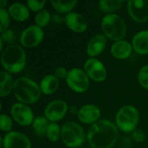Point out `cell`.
<instances>
[{
	"label": "cell",
	"mask_w": 148,
	"mask_h": 148,
	"mask_svg": "<svg viewBox=\"0 0 148 148\" xmlns=\"http://www.w3.org/2000/svg\"><path fill=\"white\" fill-rule=\"evenodd\" d=\"M119 137L118 127L108 120H100L88 128L87 139L93 148H111Z\"/></svg>",
	"instance_id": "obj_1"
},
{
	"label": "cell",
	"mask_w": 148,
	"mask_h": 148,
	"mask_svg": "<svg viewBox=\"0 0 148 148\" xmlns=\"http://www.w3.org/2000/svg\"><path fill=\"white\" fill-rule=\"evenodd\" d=\"M27 56L25 50L17 44H12L3 49L1 56V63L6 72L17 74L26 66Z\"/></svg>",
	"instance_id": "obj_2"
},
{
	"label": "cell",
	"mask_w": 148,
	"mask_h": 148,
	"mask_svg": "<svg viewBox=\"0 0 148 148\" xmlns=\"http://www.w3.org/2000/svg\"><path fill=\"white\" fill-rule=\"evenodd\" d=\"M13 93L16 100L23 104H32L36 102L41 96V88L32 79L22 76L15 81Z\"/></svg>",
	"instance_id": "obj_3"
},
{
	"label": "cell",
	"mask_w": 148,
	"mask_h": 148,
	"mask_svg": "<svg viewBox=\"0 0 148 148\" xmlns=\"http://www.w3.org/2000/svg\"><path fill=\"white\" fill-rule=\"evenodd\" d=\"M103 34L113 41L123 40L127 34V24L124 19L117 14H108L101 20Z\"/></svg>",
	"instance_id": "obj_4"
},
{
	"label": "cell",
	"mask_w": 148,
	"mask_h": 148,
	"mask_svg": "<svg viewBox=\"0 0 148 148\" xmlns=\"http://www.w3.org/2000/svg\"><path fill=\"white\" fill-rule=\"evenodd\" d=\"M140 121L138 109L132 105H126L119 109L115 115V125L125 133L134 132Z\"/></svg>",
	"instance_id": "obj_5"
},
{
	"label": "cell",
	"mask_w": 148,
	"mask_h": 148,
	"mask_svg": "<svg viewBox=\"0 0 148 148\" xmlns=\"http://www.w3.org/2000/svg\"><path fill=\"white\" fill-rule=\"evenodd\" d=\"M61 139L68 147H79L85 140L84 129L75 121H66L62 127Z\"/></svg>",
	"instance_id": "obj_6"
},
{
	"label": "cell",
	"mask_w": 148,
	"mask_h": 148,
	"mask_svg": "<svg viewBox=\"0 0 148 148\" xmlns=\"http://www.w3.org/2000/svg\"><path fill=\"white\" fill-rule=\"evenodd\" d=\"M67 85L76 93H84L89 88V77L85 71L79 68H73L69 70L67 78Z\"/></svg>",
	"instance_id": "obj_7"
},
{
	"label": "cell",
	"mask_w": 148,
	"mask_h": 148,
	"mask_svg": "<svg viewBox=\"0 0 148 148\" xmlns=\"http://www.w3.org/2000/svg\"><path fill=\"white\" fill-rule=\"evenodd\" d=\"M44 32L36 24L25 28L20 35V43L25 48H34L40 44L43 40Z\"/></svg>",
	"instance_id": "obj_8"
},
{
	"label": "cell",
	"mask_w": 148,
	"mask_h": 148,
	"mask_svg": "<svg viewBox=\"0 0 148 148\" xmlns=\"http://www.w3.org/2000/svg\"><path fill=\"white\" fill-rule=\"evenodd\" d=\"M10 114L12 119L20 126L26 127L32 125L34 121V114L32 109L26 104L16 102L10 108Z\"/></svg>",
	"instance_id": "obj_9"
},
{
	"label": "cell",
	"mask_w": 148,
	"mask_h": 148,
	"mask_svg": "<svg viewBox=\"0 0 148 148\" xmlns=\"http://www.w3.org/2000/svg\"><path fill=\"white\" fill-rule=\"evenodd\" d=\"M83 70L90 79L98 82L105 81L108 75L105 65L95 57H90L85 62Z\"/></svg>",
	"instance_id": "obj_10"
},
{
	"label": "cell",
	"mask_w": 148,
	"mask_h": 148,
	"mask_svg": "<svg viewBox=\"0 0 148 148\" xmlns=\"http://www.w3.org/2000/svg\"><path fill=\"white\" fill-rule=\"evenodd\" d=\"M1 140L3 148H31V142L29 137L17 131L7 133Z\"/></svg>",
	"instance_id": "obj_11"
},
{
	"label": "cell",
	"mask_w": 148,
	"mask_h": 148,
	"mask_svg": "<svg viewBox=\"0 0 148 148\" xmlns=\"http://www.w3.org/2000/svg\"><path fill=\"white\" fill-rule=\"evenodd\" d=\"M68 111V105L62 100H54L44 108V116L51 122H56L64 118Z\"/></svg>",
	"instance_id": "obj_12"
},
{
	"label": "cell",
	"mask_w": 148,
	"mask_h": 148,
	"mask_svg": "<svg viewBox=\"0 0 148 148\" xmlns=\"http://www.w3.org/2000/svg\"><path fill=\"white\" fill-rule=\"evenodd\" d=\"M129 16L138 23L148 21V0H130L127 2Z\"/></svg>",
	"instance_id": "obj_13"
},
{
	"label": "cell",
	"mask_w": 148,
	"mask_h": 148,
	"mask_svg": "<svg viewBox=\"0 0 148 148\" xmlns=\"http://www.w3.org/2000/svg\"><path fill=\"white\" fill-rule=\"evenodd\" d=\"M77 117L82 123L94 124L101 117V109L94 104H87L78 110Z\"/></svg>",
	"instance_id": "obj_14"
},
{
	"label": "cell",
	"mask_w": 148,
	"mask_h": 148,
	"mask_svg": "<svg viewBox=\"0 0 148 148\" xmlns=\"http://www.w3.org/2000/svg\"><path fill=\"white\" fill-rule=\"evenodd\" d=\"M64 22L71 30L76 33H82L88 29L87 19L77 12H69L66 14Z\"/></svg>",
	"instance_id": "obj_15"
},
{
	"label": "cell",
	"mask_w": 148,
	"mask_h": 148,
	"mask_svg": "<svg viewBox=\"0 0 148 148\" xmlns=\"http://www.w3.org/2000/svg\"><path fill=\"white\" fill-rule=\"evenodd\" d=\"M108 43V37L103 33L95 34L88 42L87 54L90 57H95L100 55L106 48Z\"/></svg>",
	"instance_id": "obj_16"
},
{
	"label": "cell",
	"mask_w": 148,
	"mask_h": 148,
	"mask_svg": "<svg viewBox=\"0 0 148 148\" xmlns=\"http://www.w3.org/2000/svg\"><path fill=\"white\" fill-rule=\"evenodd\" d=\"M133 49V45L128 41L120 40L112 44L111 54L117 59H127L131 56Z\"/></svg>",
	"instance_id": "obj_17"
},
{
	"label": "cell",
	"mask_w": 148,
	"mask_h": 148,
	"mask_svg": "<svg viewBox=\"0 0 148 148\" xmlns=\"http://www.w3.org/2000/svg\"><path fill=\"white\" fill-rule=\"evenodd\" d=\"M134 49L141 55L148 54V29L136 33L132 40Z\"/></svg>",
	"instance_id": "obj_18"
},
{
	"label": "cell",
	"mask_w": 148,
	"mask_h": 148,
	"mask_svg": "<svg viewBox=\"0 0 148 148\" xmlns=\"http://www.w3.org/2000/svg\"><path fill=\"white\" fill-rule=\"evenodd\" d=\"M8 11L10 16L18 22H23L29 16V10L27 5L22 3H13L10 5Z\"/></svg>",
	"instance_id": "obj_19"
},
{
	"label": "cell",
	"mask_w": 148,
	"mask_h": 148,
	"mask_svg": "<svg viewBox=\"0 0 148 148\" xmlns=\"http://www.w3.org/2000/svg\"><path fill=\"white\" fill-rule=\"evenodd\" d=\"M59 88V79L52 74L46 75L40 82V88L44 95L54 94Z\"/></svg>",
	"instance_id": "obj_20"
},
{
	"label": "cell",
	"mask_w": 148,
	"mask_h": 148,
	"mask_svg": "<svg viewBox=\"0 0 148 148\" xmlns=\"http://www.w3.org/2000/svg\"><path fill=\"white\" fill-rule=\"evenodd\" d=\"M0 78H1L0 95L2 97H4V96L10 95L11 91H13L15 82L13 81V78L10 75V74L6 71H2L0 73Z\"/></svg>",
	"instance_id": "obj_21"
},
{
	"label": "cell",
	"mask_w": 148,
	"mask_h": 148,
	"mask_svg": "<svg viewBox=\"0 0 148 148\" xmlns=\"http://www.w3.org/2000/svg\"><path fill=\"white\" fill-rule=\"evenodd\" d=\"M49 125V121L45 116H36L32 123V129L36 135L43 136L46 134Z\"/></svg>",
	"instance_id": "obj_22"
},
{
	"label": "cell",
	"mask_w": 148,
	"mask_h": 148,
	"mask_svg": "<svg viewBox=\"0 0 148 148\" xmlns=\"http://www.w3.org/2000/svg\"><path fill=\"white\" fill-rule=\"evenodd\" d=\"M51 4L54 7V9L59 12V13H69L71 12V10L75 8V6L77 4L76 0H71V1H59V0H51Z\"/></svg>",
	"instance_id": "obj_23"
},
{
	"label": "cell",
	"mask_w": 148,
	"mask_h": 148,
	"mask_svg": "<svg viewBox=\"0 0 148 148\" xmlns=\"http://www.w3.org/2000/svg\"><path fill=\"white\" fill-rule=\"evenodd\" d=\"M123 3V0H101L99 2V6L104 12H114L120 10Z\"/></svg>",
	"instance_id": "obj_24"
},
{
	"label": "cell",
	"mask_w": 148,
	"mask_h": 148,
	"mask_svg": "<svg viewBox=\"0 0 148 148\" xmlns=\"http://www.w3.org/2000/svg\"><path fill=\"white\" fill-rule=\"evenodd\" d=\"M46 135L50 141L56 142L62 138V127L57 123L51 122L48 127Z\"/></svg>",
	"instance_id": "obj_25"
},
{
	"label": "cell",
	"mask_w": 148,
	"mask_h": 148,
	"mask_svg": "<svg viewBox=\"0 0 148 148\" xmlns=\"http://www.w3.org/2000/svg\"><path fill=\"white\" fill-rule=\"evenodd\" d=\"M51 19V16L49 10H42L39 12H37V14L35 16V21H36V24L41 28L45 27Z\"/></svg>",
	"instance_id": "obj_26"
},
{
	"label": "cell",
	"mask_w": 148,
	"mask_h": 148,
	"mask_svg": "<svg viewBox=\"0 0 148 148\" xmlns=\"http://www.w3.org/2000/svg\"><path fill=\"white\" fill-rule=\"evenodd\" d=\"M0 23H1V27H0L1 33L9 29V26L10 23V15L9 11H7L5 9L0 10Z\"/></svg>",
	"instance_id": "obj_27"
},
{
	"label": "cell",
	"mask_w": 148,
	"mask_h": 148,
	"mask_svg": "<svg viewBox=\"0 0 148 148\" xmlns=\"http://www.w3.org/2000/svg\"><path fill=\"white\" fill-rule=\"evenodd\" d=\"M13 126L12 118H10L6 114H2L0 115V128L2 131L11 132V128Z\"/></svg>",
	"instance_id": "obj_28"
},
{
	"label": "cell",
	"mask_w": 148,
	"mask_h": 148,
	"mask_svg": "<svg viewBox=\"0 0 148 148\" xmlns=\"http://www.w3.org/2000/svg\"><path fill=\"white\" fill-rule=\"evenodd\" d=\"M138 81L143 88L148 89V64L140 69L138 73Z\"/></svg>",
	"instance_id": "obj_29"
},
{
	"label": "cell",
	"mask_w": 148,
	"mask_h": 148,
	"mask_svg": "<svg viewBox=\"0 0 148 148\" xmlns=\"http://www.w3.org/2000/svg\"><path fill=\"white\" fill-rule=\"evenodd\" d=\"M46 1L45 0H28L27 6L33 11H41L42 8L45 6Z\"/></svg>",
	"instance_id": "obj_30"
},
{
	"label": "cell",
	"mask_w": 148,
	"mask_h": 148,
	"mask_svg": "<svg viewBox=\"0 0 148 148\" xmlns=\"http://www.w3.org/2000/svg\"><path fill=\"white\" fill-rule=\"evenodd\" d=\"M0 39L3 42H5L7 43H10V45H12V44H14V42L16 41V34H15V32H13V30L7 29L4 32L1 33Z\"/></svg>",
	"instance_id": "obj_31"
},
{
	"label": "cell",
	"mask_w": 148,
	"mask_h": 148,
	"mask_svg": "<svg viewBox=\"0 0 148 148\" xmlns=\"http://www.w3.org/2000/svg\"><path fill=\"white\" fill-rule=\"evenodd\" d=\"M69 71L64 68V67H57L56 68L55 71H54V75L58 78V79H66L67 75H68Z\"/></svg>",
	"instance_id": "obj_32"
},
{
	"label": "cell",
	"mask_w": 148,
	"mask_h": 148,
	"mask_svg": "<svg viewBox=\"0 0 148 148\" xmlns=\"http://www.w3.org/2000/svg\"><path fill=\"white\" fill-rule=\"evenodd\" d=\"M133 138L134 139V140L138 143H141L145 140L146 139V135L145 133L143 132V130L141 129H135L133 132Z\"/></svg>",
	"instance_id": "obj_33"
},
{
	"label": "cell",
	"mask_w": 148,
	"mask_h": 148,
	"mask_svg": "<svg viewBox=\"0 0 148 148\" xmlns=\"http://www.w3.org/2000/svg\"><path fill=\"white\" fill-rule=\"evenodd\" d=\"M51 19H52V21H54V23H59V24H60V23H62L63 21H64V18L62 17L61 15H59V14H54V15L51 16Z\"/></svg>",
	"instance_id": "obj_34"
},
{
	"label": "cell",
	"mask_w": 148,
	"mask_h": 148,
	"mask_svg": "<svg viewBox=\"0 0 148 148\" xmlns=\"http://www.w3.org/2000/svg\"><path fill=\"white\" fill-rule=\"evenodd\" d=\"M0 3H1V9H4V6L7 4V1H5V0H1V1H0Z\"/></svg>",
	"instance_id": "obj_35"
}]
</instances>
